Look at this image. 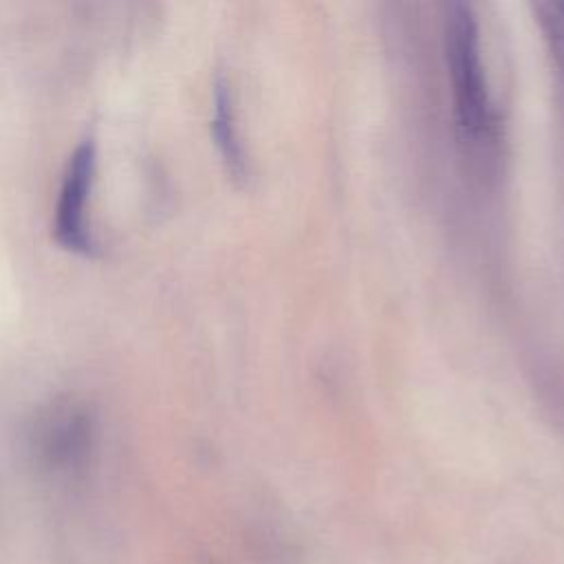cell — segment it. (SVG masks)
<instances>
[{"mask_svg": "<svg viewBox=\"0 0 564 564\" xmlns=\"http://www.w3.org/2000/svg\"><path fill=\"white\" fill-rule=\"evenodd\" d=\"M535 13H538V24L544 33V40L549 44V51L555 59V66L560 73H564V2L562 0L538 2Z\"/></svg>", "mask_w": 564, "mask_h": 564, "instance_id": "cell-4", "label": "cell"}, {"mask_svg": "<svg viewBox=\"0 0 564 564\" xmlns=\"http://www.w3.org/2000/svg\"><path fill=\"white\" fill-rule=\"evenodd\" d=\"M95 141L86 137L75 152L68 159L59 200H57V214H55V240L75 253L90 256L95 251L90 227L86 223V205L90 196V185L95 176Z\"/></svg>", "mask_w": 564, "mask_h": 564, "instance_id": "cell-2", "label": "cell"}, {"mask_svg": "<svg viewBox=\"0 0 564 564\" xmlns=\"http://www.w3.org/2000/svg\"><path fill=\"white\" fill-rule=\"evenodd\" d=\"M443 51L456 130L465 143L480 148L494 137L496 110L482 62L480 26L471 4L449 2L445 7Z\"/></svg>", "mask_w": 564, "mask_h": 564, "instance_id": "cell-1", "label": "cell"}, {"mask_svg": "<svg viewBox=\"0 0 564 564\" xmlns=\"http://www.w3.org/2000/svg\"><path fill=\"white\" fill-rule=\"evenodd\" d=\"M212 134L214 143L223 156L227 172L234 178L247 176V154L236 123V108L229 82L218 75L214 82V112H212Z\"/></svg>", "mask_w": 564, "mask_h": 564, "instance_id": "cell-3", "label": "cell"}]
</instances>
